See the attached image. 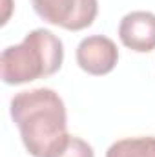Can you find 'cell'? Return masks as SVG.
Returning a JSON list of instances; mask_svg holds the SVG:
<instances>
[{
  "label": "cell",
  "instance_id": "3",
  "mask_svg": "<svg viewBox=\"0 0 155 157\" xmlns=\"http://www.w3.org/2000/svg\"><path fill=\"white\" fill-rule=\"evenodd\" d=\"M31 4L42 20L68 31L89 28L99 13L97 0H31Z\"/></svg>",
  "mask_w": 155,
  "mask_h": 157
},
{
  "label": "cell",
  "instance_id": "8",
  "mask_svg": "<svg viewBox=\"0 0 155 157\" xmlns=\"http://www.w3.org/2000/svg\"><path fill=\"white\" fill-rule=\"evenodd\" d=\"M4 9H6V13H4V17H2V24H6V22H7V18H9V9H11V0H4Z\"/></svg>",
  "mask_w": 155,
  "mask_h": 157
},
{
  "label": "cell",
  "instance_id": "5",
  "mask_svg": "<svg viewBox=\"0 0 155 157\" xmlns=\"http://www.w3.org/2000/svg\"><path fill=\"white\" fill-rule=\"evenodd\" d=\"M120 42L137 53H150L155 49V15L150 11H131L122 17L119 24Z\"/></svg>",
  "mask_w": 155,
  "mask_h": 157
},
{
  "label": "cell",
  "instance_id": "7",
  "mask_svg": "<svg viewBox=\"0 0 155 157\" xmlns=\"http://www.w3.org/2000/svg\"><path fill=\"white\" fill-rule=\"evenodd\" d=\"M55 157H95V154H93V148L84 139L71 135L68 144L64 146V150Z\"/></svg>",
  "mask_w": 155,
  "mask_h": 157
},
{
  "label": "cell",
  "instance_id": "4",
  "mask_svg": "<svg viewBox=\"0 0 155 157\" xmlns=\"http://www.w3.org/2000/svg\"><path fill=\"white\" fill-rule=\"evenodd\" d=\"M77 64L89 75H108L119 62L115 42L104 35H89L77 46Z\"/></svg>",
  "mask_w": 155,
  "mask_h": 157
},
{
  "label": "cell",
  "instance_id": "6",
  "mask_svg": "<svg viewBox=\"0 0 155 157\" xmlns=\"http://www.w3.org/2000/svg\"><path fill=\"white\" fill-rule=\"evenodd\" d=\"M106 157H155V137H128L113 143Z\"/></svg>",
  "mask_w": 155,
  "mask_h": 157
},
{
  "label": "cell",
  "instance_id": "1",
  "mask_svg": "<svg viewBox=\"0 0 155 157\" xmlns=\"http://www.w3.org/2000/svg\"><path fill=\"white\" fill-rule=\"evenodd\" d=\"M28 154L33 157H55L70 141L64 101L51 88L18 91L9 104Z\"/></svg>",
  "mask_w": 155,
  "mask_h": 157
},
{
  "label": "cell",
  "instance_id": "2",
  "mask_svg": "<svg viewBox=\"0 0 155 157\" xmlns=\"http://www.w3.org/2000/svg\"><path fill=\"white\" fill-rule=\"evenodd\" d=\"M64 62V44L49 29H33L17 46H9L0 55V75L6 84H26L49 77Z\"/></svg>",
  "mask_w": 155,
  "mask_h": 157
}]
</instances>
